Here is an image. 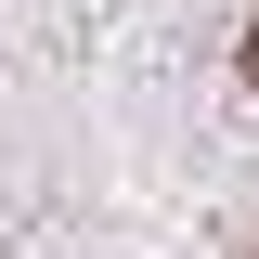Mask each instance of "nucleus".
I'll return each instance as SVG.
<instances>
[{"label":"nucleus","instance_id":"f257e3e1","mask_svg":"<svg viewBox=\"0 0 259 259\" xmlns=\"http://www.w3.org/2000/svg\"><path fill=\"white\" fill-rule=\"evenodd\" d=\"M246 91H259V26H246Z\"/></svg>","mask_w":259,"mask_h":259}]
</instances>
